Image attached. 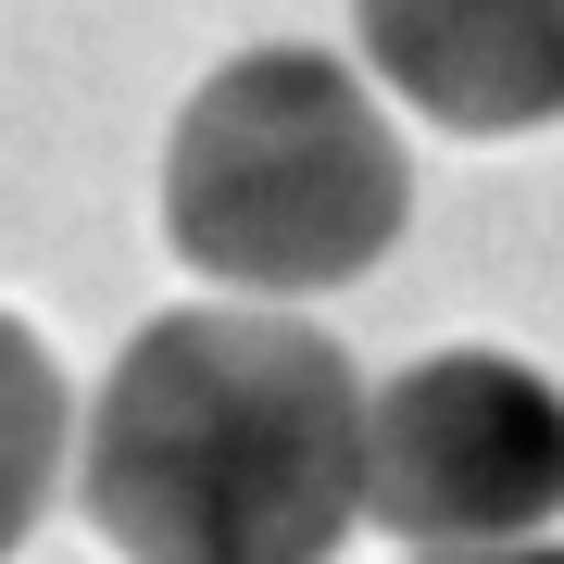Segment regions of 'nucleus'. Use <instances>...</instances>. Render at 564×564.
Returning <instances> with one entry per match:
<instances>
[{
  "label": "nucleus",
  "instance_id": "1",
  "mask_svg": "<svg viewBox=\"0 0 564 564\" xmlns=\"http://www.w3.org/2000/svg\"><path fill=\"white\" fill-rule=\"evenodd\" d=\"M76 502L126 564H339L364 527V377L289 302H188L76 414Z\"/></svg>",
  "mask_w": 564,
  "mask_h": 564
},
{
  "label": "nucleus",
  "instance_id": "2",
  "mask_svg": "<svg viewBox=\"0 0 564 564\" xmlns=\"http://www.w3.org/2000/svg\"><path fill=\"white\" fill-rule=\"evenodd\" d=\"M414 214V151L389 126V88L339 51L263 39L188 88L163 139V239L202 289L239 302H314L389 263Z\"/></svg>",
  "mask_w": 564,
  "mask_h": 564
},
{
  "label": "nucleus",
  "instance_id": "3",
  "mask_svg": "<svg viewBox=\"0 0 564 564\" xmlns=\"http://www.w3.org/2000/svg\"><path fill=\"white\" fill-rule=\"evenodd\" d=\"M364 527L402 552H502L564 527V389L527 351H426L364 389Z\"/></svg>",
  "mask_w": 564,
  "mask_h": 564
},
{
  "label": "nucleus",
  "instance_id": "4",
  "mask_svg": "<svg viewBox=\"0 0 564 564\" xmlns=\"http://www.w3.org/2000/svg\"><path fill=\"white\" fill-rule=\"evenodd\" d=\"M364 76L452 139L564 126V0H351Z\"/></svg>",
  "mask_w": 564,
  "mask_h": 564
},
{
  "label": "nucleus",
  "instance_id": "5",
  "mask_svg": "<svg viewBox=\"0 0 564 564\" xmlns=\"http://www.w3.org/2000/svg\"><path fill=\"white\" fill-rule=\"evenodd\" d=\"M63 464H76V389H63L39 326L0 314V564L39 540V514L63 502Z\"/></svg>",
  "mask_w": 564,
  "mask_h": 564
},
{
  "label": "nucleus",
  "instance_id": "6",
  "mask_svg": "<svg viewBox=\"0 0 564 564\" xmlns=\"http://www.w3.org/2000/svg\"><path fill=\"white\" fill-rule=\"evenodd\" d=\"M414 564H564V540H502V552H414Z\"/></svg>",
  "mask_w": 564,
  "mask_h": 564
}]
</instances>
